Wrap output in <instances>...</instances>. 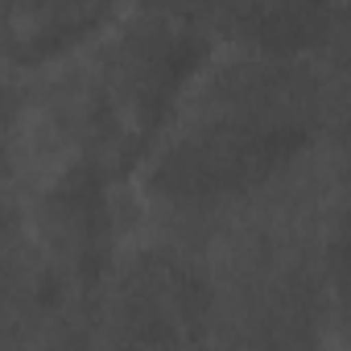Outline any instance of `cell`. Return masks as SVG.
I'll list each match as a JSON object with an SVG mask.
<instances>
[{"label": "cell", "instance_id": "obj_4", "mask_svg": "<svg viewBox=\"0 0 351 351\" xmlns=\"http://www.w3.org/2000/svg\"><path fill=\"white\" fill-rule=\"evenodd\" d=\"M9 232H13V219H9V211H5V207H0V248L9 244Z\"/></svg>", "mask_w": 351, "mask_h": 351}, {"label": "cell", "instance_id": "obj_3", "mask_svg": "<svg viewBox=\"0 0 351 351\" xmlns=\"http://www.w3.org/2000/svg\"><path fill=\"white\" fill-rule=\"evenodd\" d=\"M99 13L95 9H29L21 13L25 34H17V46H25L29 54H50L62 42H75L83 25H91Z\"/></svg>", "mask_w": 351, "mask_h": 351}, {"label": "cell", "instance_id": "obj_1", "mask_svg": "<svg viewBox=\"0 0 351 351\" xmlns=\"http://www.w3.org/2000/svg\"><path fill=\"white\" fill-rule=\"evenodd\" d=\"M302 141H306V128L298 120H269L265 112L240 116L165 153L157 169V186L186 199L228 195L277 169Z\"/></svg>", "mask_w": 351, "mask_h": 351}, {"label": "cell", "instance_id": "obj_2", "mask_svg": "<svg viewBox=\"0 0 351 351\" xmlns=\"http://www.w3.org/2000/svg\"><path fill=\"white\" fill-rule=\"evenodd\" d=\"M124 306H128L132 339L182 351L186 339L199 330V322L207 314V285L182 261L145 256L128 273Z\"/></svg>", "mask_w": 351, "mask_h": 351}]
</instances>
